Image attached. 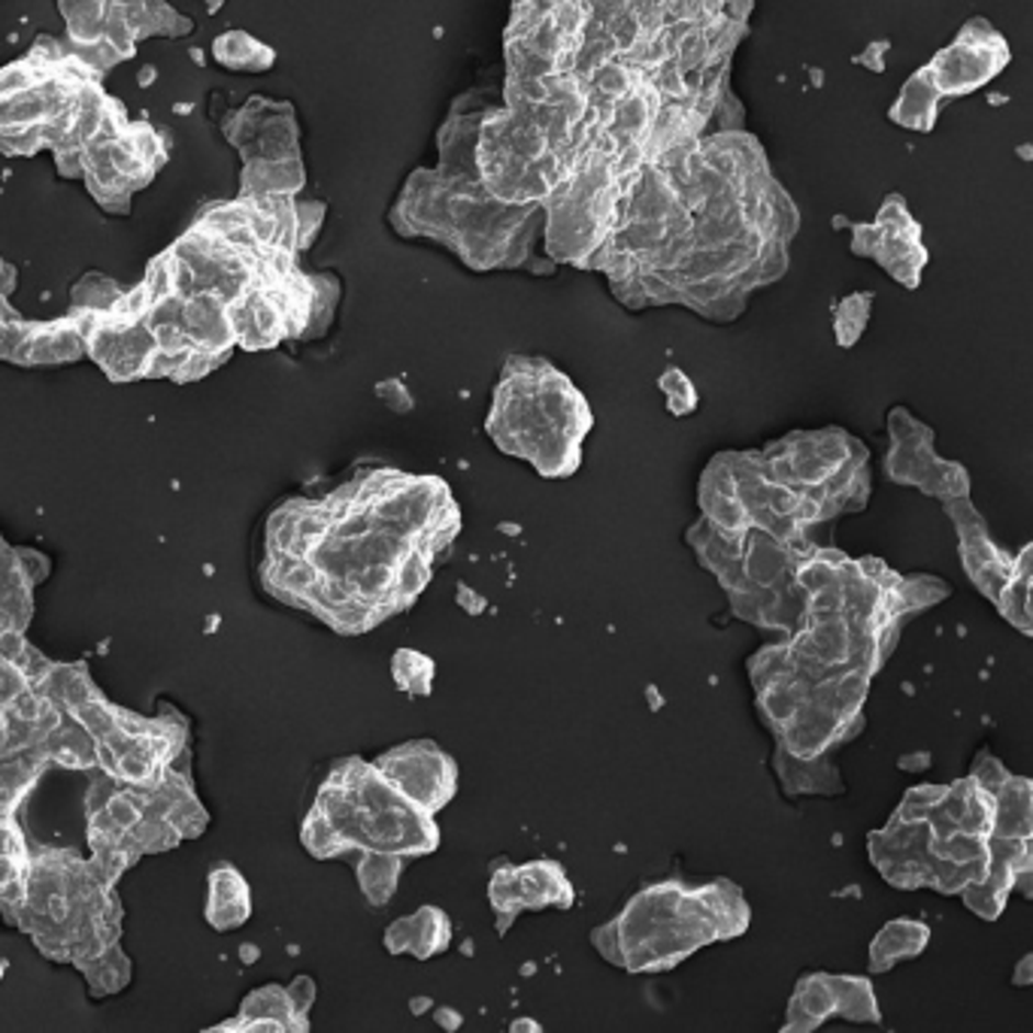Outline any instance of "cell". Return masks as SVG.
Here are the masks:
<instances>
[{"instance_id":"6da1fadb","label":"cell","mask_w":1033,"mask_h":1033,"mask_svg":"<svg viewBox=\"0 0 1033 1033\" xmlns=\"http://www.w3.org/2000/svg\"><path fill=\"white\" fill-rule=\"evenodd\" d=\"M1007 64V40L1000 37L985 19H973L958 37L952 40L943 52H936L933 61L924 64L921 70L928 74L933 89L948 101V98L983 89L985 82H991Z\"/></svg>"},{"instance_id":"7a4b0ae2","label":"cell","mask_w":1033,"mask_h":1033,"mask_svg":"<svg viewBox=\"0 0 1033 1033\" xmlns=\"http://www.w3.org/2000/svg\"><path fill=\"white\" fill-rule=\"evenodd\" d=\"M373 767L413 807L437 816L458 791V764L434 740H409L373 761Z\"/></svg>"},{"instance_id":"3957f363","label":"cell","mask_w":1033,"mask_h":1033,"mask_svg":"<svg viewBox=\"0 0 1033 1033\" xmlns=\"http://www.w3.org/2000/svg\"><path fill=\"white\" fill-rule=\"evenodd\" d=\"M945 516L952 518V525L958 530V546H961V564L967 580L979 588L983 597H988L991 604L997 600L1000 588L1007 585L1015 568V554L1003 552L991 534L985 518L979 516V509L970 504V497H958V501H945L943 504Z\"/></svg>"},{"instance_id":"277c9868","label":"cell","mask_w":1033,"mask_h":1033,"mask_svg":"<svg viewBox=\"0 0 1033 1033\" xmlns=\"http://www.w3.org/2000/svg\"><path fill=\"white\" fill-rule=\"evenodd\" d=\"M864 731V721L849 725L840 716H833L831 709L804 700L800 712L794 716L791 725L776 737V743L788 752L791 757L800 761H819V757L833 755L836 749L849 740H855L857 733Z\"/></svg>"},{"instance_id":"5b68a950","label":"cell","mask_w":1033,"mask_h":1033,"mask_svg":"<svg viewBox=\"0 0 1033 1033\" xmlns=\"http://www.w3.org/2000/svg\"><path fill=\"white\" fill-rule=\"evenodd\" d=\"M382 945L391 955H413L418 961L437 958L452 945V919L440 907H422L413 916L391 921Z\"/></svg>"},{"instance_id":"8992f818","label":"cell","mask_w":1033,"mask_h":1033,"mask_svg":"<svg viewBox=\"0 0 1033 1033\" xmlns=\"http://www.w3.org/2000/svg\"><path fill=\"white\" fill-rule=\"evenodd\" d=\"M206 883H210V891H206L203 916L210 921V928L227 933L252 919V891H249L246 876L234 864H215Z\"/></svg>"},{"instance_id":"52a82bcc","label":"cell","mask_w":1033,"mask_h":1033,"mask_svg":"<svg viewBox=\"0 0 1033 1033\" xmlns=\"http://www.w3.org/2000/svg\"><path fill=\"white\" fill-rule=\"evenodd\" d=\"M773 770L782 782V791L788 797H800V794H821V797H833V794H843V773L836 767L833 755L819 757V761H800L791 757L779 743L773 749Z\"/></svg>"},{"instance_id":"ba28073f","label":"cell","mask_w":1033,"mask_h":1033,"mask_svg":"<svg viewBox=\"0 0 1033 1033\" xmlns=\"http://www.w3.org/2000/svg\"><path fill=\"white\" fill-rule=\"evenodd\" d=\"M794 564L797 561L791 552L776 537H770L767 530H745L743 573L752 588H779L782 582L791 580Z\"/></svg>"},{"instance_id":"9c48e42d","label":"cell","mask_w":1033,"mask_h":1033,"mask_svg":"<svg viewBox=\"0 0 1033 1033\" xmlns=\"http://www.w3.org/2000/svg\"><path fill=\"white\" fill-rule=\"evenodd\" d=\"M931 943V928L919 919H895L869 943V973L895 970L900 961L919 958Z\"/></svg>"},{"instance_id":"30bf717a","label":"cell","mask_w":1033,"mask_h":1033,"mask_svg":"<svg viewBox=\"0 0 1033 1033\" xmlns=\"http://www.w3.org/2000/svg\"><path fill=\"white\" fill-rule=\"evenodd\" d=\"M518 879H521V907L537 912V909H570L573 907V883L568 879V869L558 861H528L518 864Z\"/></svg>"},{"instance_id":"8fae6325","label":"cell","mask_w":1033,"mask_h":1033,"mask_svg":"<svg viewBox=\"0 0 1033 1033\" xmlns=\"http://www.w3.org/2000/svg\"><path fill=\"white\" fill-rule=\"evenodd\" d=\"M828 1019H833L831 973H809L794 985V995L788 1000V1019H785L782 1031H819Z\"/></svg>"},{"instance_id":"7c38bea8","label":"cell","mask_w":1033,"mask_h":1033,"mask_svg":"<svg viewBox=\"0 0 1033 1033\" xmlns=\"http://www.w3.org/2000/svg\"><path fill=\"white\" fill-rule=\"evenodd\" d=\"M246 1021H270V1024H277L279 1033L306 1031L301 1021L294 1019V1012H291L289 997H285V985H261V988H255L252 995L243 997V1007H240V1012H237V1019L222 1021V1024H215V1028H210V1031L213 1033L243 1031V1028H246Z\"/></svg>"},{"instance_id":"4fadbf2b","label":"cell","mask_w":1033,"mask_h":1033,"mask_svg":"<svg viewBox=\"0 0 1033 1033\" xmlns=\"http://www.w3.org/2000/svg\"><path fill=\"white\" fill-rule=\"evenodd\" d=\"M943 103V94L933 89L928 74L919 70V74L909 76L903 91L897 94L895 106H891V122L900 127H909V131L928 134V131H933V125H936Z\"/></svg>"},{"instance_id":"5bb4252c","label":"cell","mask_w":1033,"mask_h":1033,"mask_svg":"<svg viewBox=\"0 0 1033 1033\" xmlns=\"http://www.w3.org/2000/svg\"><path fill=\"white\" fill-rule=\"evenodd\" d=\"M406 857L391 855V852H373V849H361L355 852V876H358V888L367 897L370 907H385L397 883L404 876Z\"/></svg>"},{"instance_id":"9a60e30c","label":"cell","mask_w":1033,"mask_h":1033,"mask_svg":"<svg viewBox=\"0 0 1033 1033\" xmlns=\"http://www.w3.org/2000/svg\"><path fill=\"white\" fill-rule=\"evenodd\" d=\"M995 836H1033V785L1024 776H1009L995 794Z\"/></svg>"},{"instance_id":"2e32d148","label":"cell","mask_w":1033,"mask_h":1033,"mask_svg":"<svg viewBox=\"0 0 1033 1033\" xmlns=\"http://www.w3.org/2000/svg\"><path fill=\"white\" fill-rule=\"evenodd\" d=\"M94 749H98V743L91 740L89 731L79 728L70 716H64L61 725L37 745V752L46 764H61L67 770H98Z\"/></svg>"},{"instance_id":"e0dca14e","label":"cell","mask_w":1033,"mask_h":1033,"mask_svg":"<svg viewBox=\"0 0 1033 1033\" xmlns=\"http://www.w3.org/2000/svg\"><path fill=\"white\" fill-rule=\"evenodd\" d=\"M997 613L1007 618L1009 625L1021 630L1024 637L1033 633V618H1031V546H1024L1015 554V568L1007 585L997 594Z\"/></svg>"},{"instance_id":"ac0fdd59","label":"cell","mask_w":1033,"mask_h":1033,"mask_svg":"<svg viewBox=\"0 0 1033 1033\" xmlns=\"http://www.w3.org/2000/svg\"><path fill=\"white\" fill-rule=\"evenodd\" d=\"M809 688H812V685L791 676V680L767 685V688H761V692L755 694L757 716L767 725L773 737H779V733L791 725V719L800 712V706H804V700L809 697Z\"/></svg>"},{"instance_id":"d6986e66","label":"cell","mask_w":1033,"mask_h":1033,"mask_svg":"<svg viewBox=\"0 0 1033 1033\" xmlns=\"http://www.w3.org/2000/svg\"><path fill=\"white\" fill-rule=\"evenodd\" d=\"M833 1015L857 1024H879L883 1012L867 976H831Z\"/></svg>"},{"instance_id":"ffe728a7","label":"cell","mask_w":1033,"mask_h":1033,"mask_svg":"<svg viewBox=\"0 0 1033 1033\" xmlns=\"http://www.w3.org/2000/svg\"><path fill=\"white\" fill-rule=\"evenodd\" d=\"M489 900H492L494 919H497V933L504 936L516 919L525 912L521 907V879H518V864L501 857L492 867V883H489Z\"/></svg>"},{"instance_id":"44dd1931","label":"cell","mask_w":1033,"mask_h":1033,"mask_svg":"<svg viewBox=\"0 0 1033 1033\" xmlns=\"http://www.w3.org/2000/svg\"><path fill=\"white\" fill-rule=\"evenodd\" d=\"M76 970L86 976L91 997L119 995V991H125L127 983H131V961H127V955L122 952V945L119 943L110 945L98 958L79 964Z\"/></svg>"},{"instance_id":"7402d4cb","label":"cell","mask_w":1033,"mask_h":1033,"mask_svg":"<svg viewBox=\"0 0 1033 1033\" xmlns=\"http://www.w3.org/2000/svg\"><path fill=\"white\" fill-rule=\"evenodd\" d=\"M845 561H849V554H843L840 549H816V552L800 558V561L794 564L791 582L797 588H804L807 594L824 592V588H831V585H840Z\"/></svg>"},{"instance_id":"603a6c76","label":"cell","mask_w":1033,"mask_h":1033,"mask_svg":"<svg viewBox=\"0 0 1033 1033\" xmlns=\"http://www.w3.org/2000/svg\"><path fill=\"white\" fill-rule=\"evenodd\" d=\"M430 568H434V554L425 546H418V542H413L401 554V561L394 564V600H397L401 609H406L418 594L428 588L430 576H434Z\"/></svg>"},{"instance_id":"cb8c5ba5","label":"cell","mask_w":1033,"mask_h":1033,"mask_svg":"<svg viewBox=\"0 0 1033 1033\" xmlns=\"http://www.w3.org/2000/svg\"><path fill=\"white\" fill-rule=\"evenodd\" d=\"M936 461V449L933 442H907V446H895L885 454V476L897 485H912L919 489L928 470Z\"/></svg>"},{"instance_id":"d4e9b609","label":"cell","mask_w":1033,"mask_h":1033,"mask_svg":"<svg viewBox=\"0 0 1033 1033\" xmlns=\"http://www.w3.org/2000/svg\"><path fill=\"white\" fill-rule=\"evenodd\" d=\"M945 597H948V585L943 580H933V576H900V582L891 588V604L903 621L909 616H919L924 609H931Z\"/></svg>"},{"instance_id":"484cf974","label":"cell","mask_w":1033,"mask_h":1033,"mask_svg":"<svg viewBox=\"0 0 1033 1033\" xmlns=\"http://www.w3.org/2000/svg\"><path fill=\"white\" fill-rule=\"evenodd\" d=\"M213 52L218 64L234 67V70H265L273 64V49H267L265 43H258L243 31H231L225 37L215 40Z\"/></svg>"},{"instance_id":"4316f807","label":"cell","mask_w":1033,"mask_h":1033,"mask_svg":"<svg viewBox=\"0 0 1033 1033\" xmlns=\"http://www.w3.org/2000/svg\"><path fill=\"white\" fill-rule=\"evenodd\" d=\"M794 676V645L791 640H782V643H770L764 649H757L755 655L749 658V680L755 685V692L785 682Z\"/></svg>"},{"instance_id":"83f0119b","label":"cell","mask_w":1033,"mask_h":1033,"mask_svg":"<svg viewBox=\"0 0 1033 1033\" xmlns=\"http://www.w3.org/2000/svg\"><path fill=\"white\" fill-rule=\"evenodd\" d=\"M919 492L928 494V497H936L943 504L945 501H958V497H970V473L958 461H948V458L936 454V461L928 470Z\"/></svg>"},{"instance_id":"f1b7e54d","label":"cell","mask_w":1033,"mask_h":1033,"mask_svg":"<svg viewBox=\"0 0 1033 1033\" xmlns=\"http://www.w3.org/2000/svg\"><path fill=\"white\" fill-rule=\"evenodd\" d=\"M391 676H394V685L401 692L413 694V697H425V694H430V685H434V661L416 652V649H397L394 658H391Z\"/></svg>"},{"instance_id":"f546056e","label":"cell","mask_w":1033,"mask_h":1033,"mask_svg":"<svg viewBox=\"0 0 1033 1033\" xmlns=\"http://www.w3.org/2000/svg\"><path fill=\"white\" fill-rule=\"evenodd\" d=\"M301 843L303 849L310 852L318 861H334V857H355V852L349 845L343 843L340 833L330 828V821L318 812V809H310V816L303 819L301 828Z\"/></svg>"},{"instance_id":"4dcf8cb0","label":"cell","mask_w":1033,"mask_h":1033,"mask_svg":"<svg viewBox=\"0 0 1033 1033\" xmlns=\"http://www.w3.org/2000/svg\"><path fill=\"white\" fill-rule=\"evenodd\" d=\"M61 13L67 19L70 40L79 46H91L103 37V15L106 3H61Z\"/></svg>"},{"instance_id":"1f68e13d","label":"cell","mask_w":1033,"mask_h":1033,"mask_svg":"<svg viewBox=\"0 0 1033 1033\" xmlns=\"http://www.w3.org/2000/svg\"><path fill=\"white\" fill-rule=\"evenodd\" d=\"M869 303H873V291H864V294H852V297H845L836 306V343L843 346V349H852L857 340H861V334L867 328V315H869Z\"/></svg>"},{"instance_id":"d6a6232c","label":"cell","mask_w":1033,"mask_h":1033,"mask_svg":"<svg viewBox=\"0 0 1033 1033\" xmlns=\"http://www.w3.org/2000/svg\"><path fill=\"white\" fill-rule=\"evenodd\" d=\"M658 389L664 391V397H667L670 416H692L694 409H697V404H700L697 389H694V382L688 379V373H685L682 367H667V370L658 377Z\"/></svg>"},{"instance_id":"836d02e7","label":"cell","mask_w":1033,"mask_h":1033,"mask_svg":"<svg viewBox=\"0 0 1033 1033\" xmlns=\"http://www.w3.org/2000/svg\"><path fill=\"white\" fill-rule=\"evenodd\" d=\"M122 294L125 291L115 285L113 279L98 277V273H89V277L82 279L79 285L74 289V301L79 310H89V313H101L106 315L113 310L115 303L122 301Z\"/></svg>"},{"instance_id":"e575fe53","label":"cell","mask_w":1033,"mask_h":1033,"mask_svg":"<svg viewBox=\"0 0 1033 1033\" xmlns=\"http://www.w3.org/2000/svg\"><path fill=\"white\" fill-rule=\"evenodd\" d=\"M961 900H964L967 909L976 912L979 919L997 921L1000 916H1003V909H1007L1009 891L983 876V879H976V883H970L964 891H961Z\"/></svg>"},{"instance_id":"d590c367","label":"cell","mask_w":1033,"mask_h":1033,"mask_svg":"<svg viewBox=\"0 0 1033 1033\" xmlns=\"http://www.w3.org/2000/svg\"><path fill=\"white\" fill-rule=\"evenodd\" d=\"M70 719L79 725V728H86L89 737L98 743V740H106L110 733H115V706L106 700V697H94L89 704H82L74 712H67Z\"/></svg>"},{"instance_id":"8d00e7d4","label":"cell","mask_w":1033,"mask_h":1033,"mask_svg":"<svg viewBox=\"0 0 1033 1033\" xmlns=\"http://www.w3.org/2000/svg\"><path fill=\"white\" fill-rule=\"evenodd\" d=\"M945 785H933V782H921V785H912L907 794H903V800H900V807H897V819L900 821H928L931 816V809L943 800Z\"/></svg>"},{"instance_id":"74e56055","label":"cell","mask_w":1033,"mask_h":1033,"mask_svg":"<svg viewBox=\"0 0 1033 1033\" xmlns=\"http://www.w3.org/2000/svg\"><path fill=\"white\" fill-rule=\"evenodd\" d=\"M888 437L897 446H903V442H936V434L924 422L912 416L907 406H895L888 413Z\"/></svg>"},{"instance_id":"f35d334b","label":"cell","mask_w":1033,"mask_h":1033,"mask_svg":"<svg viewBox=\"0 0 1033 1033\" xmlns=\"http://www.w3.org/2000/svg\"><path fill=\"white\" fill-rule=\"evenodd\" d=\"M967 776H970V779L976 782V785H979L983 791H988L991 797H995V794L1003 788V782H1007L1012 773H1009L1007 764H1003V761H997L991 752H979V755H976V761H973V767H970V773H967Z\"/></svg>"},{"instance_id":"ab89813d","label":"cell","mask_w":1033,"mask_h":1033,"mask_svg":"<svg viewBox=\"0 0 1033 1033\" xmlns=\"http://www.w3.org/2000/svg\"><path fill=\"white\" fill-rule=\"evenodd\" d=\"M873 225L885 227V231H903V234H921L919 222L912 218L909 213L907 201L900 198V194H888L879 206V213H876V222Z\"/></svg>"},{"instance_id":"60d3db41","label":"cell","mask_w":1033,"mask_h":1033,"mask_svg":"<svg viewBox=\"0 0 1033 1033\" xmlns=\"http://www.w3.org/2000/svg\"><path fill=\"white\" fill-rule=\"evenodd\" d=\"M285 997H289V1007L294 1012V1019L301 1021L303 1028L310 1031V1009H313L318 988H315L313 976H297L294 983L285 985Z\"/></svg>"},{"instance_id":"b9f144b4","label":"cell","mask_w":1033,"mask_h":1033,"mask_svg":"<svg viewBox=\"0 0 1033 1033\" xmlns=\"http://www.w3.org/2000/svg\"><path fill=\"white\" fill-rule=\"evenodd\" d=\"M94 697H101V692L94 688V682L89 680V673H86L82 667H74L70 680H67V685H64L61 700H58V704L64 706V712H74V709H79L82 704H89V700H94Z\"/></svg>"},{"instance_id":"7bdbcfd3","label":"cell","mask_w":1033,"mask_h":1033,"mask_svg":"<svg viewBox=\"0 0 1033 1033\" xmlns=\"http://www.w3.org/2000/svg\"><path fill=\"white\" fill-rule=\"evenodd\" d=\"M31 688V680L25 676V670L19 667L15 661H3L0 658V706H10Z\"/></svg>"},{"instance_id":"ee69618b","label":"cell","mask_w":1033,"mask_h":1033,"mask_svg":"<svg viewBox=\"0 0 1033 1033\" xmlns=\"http://www.w3.org/2000/svg\"><path fill=\"white\" fill-rule=\"evenodd\" d=\"M377 397L382 401V404L389 406L391 413H409V409L416 406L413 394H409V389L404 385V379H397V377L382 379V382L377 385Z\"/></svg>"},{"instance_id":"f6af8a7d","label":"cell","mask_w":1033,"mask_h":1033,"mask_svg":"<svg viewBox=\"0 0 1033 1033\" xmlns=\"http://www.w3.org/2000/svg\"><path fill=\"white\" fill-rule=\"evenodd\" d=\"M0 857H10V861H25L31 857L27 849L25 833L19 831L15 819H0Z\"/></svg>"},{"instance_id":"bcb514c9","label":"cell","mask_w":1033,"mask_h":1033,"mask_svg":"<svg viewBox=\"0 0 1033 1033\" xmlns=\"http://www.w3.org/2000/svg\"><path fill=\"white\" fill-rule=\"evenodd\" d=\"M13 552H15V568H19L22 580H25L31 588L49 576V561H46L43 554L34 552V549H13Z\"/></svg>"},{"instance_id":"7dc6e473","label":"cell","mask_w":1033,"mask_h":1033,"mask_svg":"<svg viewBox=\"0 0 1033 1033\" xmlns=\"http://www.w3.org/2000/svg\"><path fill=\"white\" fill-rule=\"evenodd\" d=\"M115 788H119V782H115L113 776H106V773L94 776L89 785V791H86V816H98V812H103V807L110 804V797L115 794Z\"/></svg>"},{"instance_id":"c3c4849f","label":"cell","mask_w":1033,"mask_h":1033,"mask_svg":"<svg viewBox=\"0 0 1033 1033\" xmlns=\"http://www.w3.org/2000/svg\"><path fill=\"white\" fill-rule=\"evenodd\" d=\"M592 943H594V948H597V955H604L609 964L621 967V945H618V936H616V928H613V921H606V924H600V928H594Z\"/></svg>"},{"instance_id":"681fc988","label":"cell","mask_w":1033,"mask_h":1033,"mask_svg":"<svg viewBox=\"0 0 1033 1033\" xmlns=\"http://www.w3.org/2000/svg\"><path fill=\"white\" fill-rule=\"evenodd\" d=\"M883 243V227L879 225H855L852 227V252L861 258H873Z\"/></svg>"},{"instance_id":"f907efd6","label":"cell","mask_w":1033,"mask_h":1033,"mask_svg":"<svg viewBox=\"0 0 1033 1033\" xmlns=\"http://www.w3.org/2000/svg\"><path fill=\"white\" fill-rule=\"evenodd\" d=\"M25 649V630H3V633H0V658H3V661H19Z\"/></svg>"},{"instance_id":"816d5d0a","label":"cell","mask_w":1033,"mask_h":1033,"mask_svg":"<svg viewBox=\"0 0 1033 1033\" xmlns=\"http://www.w3.org/2000/svg\"><path fill=\"white\" fill-rule=\"evenodd\" d=\"M458 606H464L467 616H482V613L489 609V600H485L482 594L473 592L467 582H461V585H458Z\"/></svg>"},{"instance_id":"f5cc1de1","label":"cell","mask_w":1033,"mask_h":1033,"mask_svg":"<svg viewBox=\"0 0 1033 1033\" xmlns=\"http://www.w3.org/2000/svg\"><path fill=\"white\" fill-rule=\"evenodd\" d=\"M885 52H888V43H885V40H879V43H873V46H869V49L864 52V55H857L855 61H857V64H867L869 70H876V74H879V70H883V67H885L883 58H879V55H885Z\"/></svg>"},{"instance_id":"db71d44e","label":"cell","mask_w":1033,"mask_h":1033,"mask_svg":"<svg viewBox=\"0 0 1033 1033\" xmlns=\"http://www.w3.org/2000/svg\"><path fill=\"white\" fill-rule=\"evenodd\" d=\"M897 767L907 770V773H919V770L931 767V752H916V755H903L897 761Z\"/></svg>"},{"instance_id":"11a10c76","label":"cell","mask_w":1033,"mask_h":1033,"mask_svg":"<svg viewBox=\"0 0 1033 1033\" xmlns=\"http://www.w3.org/2000/svg\"><path fill=\"white\" fill-rule=\"evenodd\" d=\"M437 1024H440L442 1031H458V1028L464 1024V1019H461V1012H454V1009H449V1007H440L437 1009Z\"/></svg>"},{"instance_id":"9f6ffc18","label":"cell","mask_w":1033,"mask_h":1033,"mask_svg":"<svg viewBox=\"0 0 1033 1033\" xmlns=\"http://www.w3.org/2000/svg\"><path fill=\"white\" fill-rule=\"evenodd\" d=\"M1012 983H1015V985H1031L1033 983V958H1031V955H1024V958L1019 961V967H1015V973H1012Z\"/></svg>"},{"instance_id":"6f0895ef","label":"cell","mask_w":1033,"mask_h":1033,"mask_svg":"<svg viewBox=\"0 0 1033 1033\" xmlns=\"http://www.w3.org/2000/svg\"><path fill=\"white\" fill-rule=\"evenodd\" d=\"M509 1031H516V1033H521V1031L540 1033L542 1028H540V1021H537V1019H516V1021H513V1028H509Z\"/></svg>"},{"instance_id":"680465c9","label":"cell","mask_w":1033,"mask_h":1033,"mask_svg":"<svg viewBox=\"0 0 1033 1033\" xmlns=\"http://www.w3.org/2000/svg\"><path fill=\"white\" fill-rule=\"evenodd\" d=\"M240 958L243 964H255V961H258V945H240Z\"/></svg>"},{"instance_id":"91938a15","label":"cell","mask_w":1033,"mask_h":1033,"mask_svg":"<svg viewBox=\"0 0 1033 1033\" xmlns=\"http://www.w3.org/2000/svg\"><path fill=\"white\" fill-rule=\"evenodd\" d=\"M430 1003H434L430 997H416V1000H413V1012H416V1015H422L425 1009H430Z\"/></svg>"},{"instance_id":"94428289","label":"cell","mask_w":1033,"mask_h":1033,"mask_svg":"<svg viewBox=\"0 0 1033 1033\" xmlns=\"http://www.w3.org/2000/svg\"><path fill=\"white\" fill-rule=\"evenodd\" d=\"M7 970H10V961H7V958H0V979H3V976H7Z\"/></svg>"}]
</instances>
